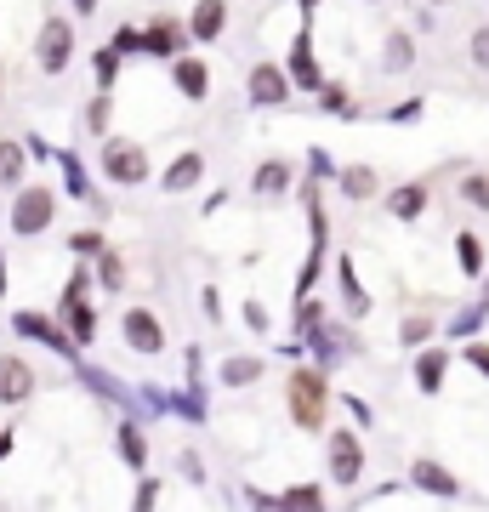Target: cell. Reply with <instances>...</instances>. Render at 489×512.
<instances>
[{
  "label": "cell",
  "instance_id": "obj_1",
  "mask_svg": "<svg viewBox=\"0 0 489 512\" xmlns=\"http://www.w3.org/2000/svg\"><path fill=\"white\" fill-rule=\"evenodd\" d=\"M52 211H57V194L52 188H40V183H29V188H18V200H12V234H46L52 228Z\"/></svg>",
  "mask_w": 489,
  "mask_h": 512
},
{
  "label": "cell",
  "instance_id": "obj_2",
  "mask_svg": "<svg viewBox=\"0 0 489 512\" xmlns=\"http://www.w3.org/2000/svg\"><path fill=\"white\" fill-rule=\"evenodd\" d=\"M290 416H296V427H308V433L325 427V382H319V370H296L290 376Z\"/></svg>",
  "mask_w": 489,
  "mask_h": 512
},
{
  "label": "cell",
  "instance_id": "obj_3",
  "mask_svg": "<svg viewBox=\"0 0 489 512\" xmlns=\"http://www.w3.org/2000/svg\"><path fill=\"white\" fill-rule=\"evenodd\" d=\"M103 177L120 183V188L148 183V154L137 143H109V148H103Z\"/></svg>",
  "mask_w": 489,
  "mask_h": 512
},
{
  "label": "cell",
  "instance_id": "obj_4",
  "mask_svg": "<svg viewBox=\"0 0 489 512\" xmlns=\"http://www.w3.org/2000/svg\"><path fill=\"white\" fill-rule=\"evenodd\" d=\"M120 336H126V348L143 353V359H160L165 353V325L148 308H131L126 319H120Z\"/></svg>",
  "mask_w": 489,
  "mask_h": 512
},
{
  "label": "cell",
  "instance_id": "obj_5",
  "mask_svg": "<svg viewBox=\"0 0 489 512\" xmlns=\"http://www.w3.org/2000/svg\"><path fill=\"white\" fill-rule=\"evenodd\" d=\"M74 57V23L63 18H46V29H40V46H35V63L46 74H63Z\"/></svg>",
  "mask_w": 489,
  "mask_h": 512
},
{
  "label": "cell",
  "instance_id": "obj_6",
  "mask_svg": "<svg viewBox=\"0 0 489 512\" xmlns=\"http://www.w3.org/2000/svg\"><path fill=\"white\" fill-rule=\"evenodd\" d=\"M12 325H18V336H35V342H46V348H57L63 353V359H69L74 370H80V342H74V336H63V325H52V319H46V313H35V308H23V313H12Z\"/></svg>",
  "mask_w": 489,
  "mask_h": 512
},
{
  "label": "cell",
  "instance_id": "obj_7",
  "mask_svg": "<svg viewBox=\"0 0 489 512\" xmlns=\"http://www.w3.org/2000/svg\"><path fill=\"white\" fill-rule=\"evenodd\" d=\"M359 473H364V450H359V439L353 433H330V478L336 484H359Z\"/></svg>",
  "mask_w": 489,
  "mask_h": 512
},
{
  "label": "cell",
  "instance_id": "obj_8",
  "mask_svg": "<svg viewBox=\"0 0 489 512\" xmlns=\"http://www.w3.org/2000/svg\"><path fill=\"white\" fill-rule=\"evenodd\" d=\"M290 97V74L273 69V63H256L251 69V103L256 109H273V103H285Z\"/></svg>",
  "mask_w": 489,
  "mask_h": 512
},
{
  "label": "cell",
  "instance_id": "obj_9",
  "mask_svg": "<svg viewBox=\"0 0 489 512\" xmlns=\"http://www.w3.org/2000/svg\"><path fill=\"white\" fill-rule=\"evenodd\" d=\"M200 183H205V154H177L160 177L165 194H188V188H200Z\"/></svg>",
  "mask_w": 489,
  "mask_h": 512
},
{
  "label": "cell",
  "instance_id": "obj_10",
  "mask_svg": "<svg viewBox=\"0 0 489 512\" xmlns=\"http://www.w3.org/2000/svg\"><path fill=\"white\" fill-rule=\"evenodd\" d=\"M35 393V370L23 359H0V404H23Z\"/></svg>",
  "mask_w": 489,
  "mask_h": 512
},
{
  "label": "cell",
  "instance_id": "obj_11",
  "mask_svg": "<svg viewBox=\"0 0 489 512\" xmlns=\"http://www.w3.org/2000/svg\"><path fill=\"white\" fill-rule=\"evenodd\" d=\"M410 484H421V490L444 495V501H455V495H461V484H455L450 467H438V461H427V456H421L416 467H410Z\"/></svg>",
  "mask_w": 489,
  "mask_h": 512
},
{
  "label": "cell",
  "instance_id": "obj_12",
  "mask_svg": "<svg viewBox=\"0 0 489 512\" xmlns=\"http://www.w3.org/2000/svg\"><path fill=\"white\" fill-rule=\"evenodd\" d=\"M222 23H228V6H222V0H200L194 18H188V35L200 40V46H211V40L222 35Z\"/></svg>",
  "mask_w": 489,
  "mask_h": 512
},
{
  "label": "cell",
  "instance_id": "obj_13",
  "mask_svg": "<svg viewBox=\"0 0 489 512\" xmlns=\"http://www.w3.org/2000/svg\"><path fill=\"white\" fill-rule=\"evenodd\" d=\"M171 80H177V92H182V97H194V103H200V97L211 92V69H205L200 57H177Z\"/></svg>",
  "mask_w": 489,
  "mask_h": 512
},
{
  "label": "cell",
  "instance_id": "obj_14",
  "mask_svg": "<svg viewBox=\"0 0 489 512\" xmlns=\"http://www.w3.org/2000/svg\"><path fill=\"white\" fill-rule=\"evenodd\" d=\"M387 211H393L399 222H416L421 211H427V183H404V188H393V194H387Z\"/></svg>",
  "mask_w": 489,
  "mask_h": 512
},
{
  "label": "cell",
  "instance_id": "obj_15",
  "mask_svg": "<svg viewBox=\"0 0 489 512\" xmlns=\"http://www.w3.org/2000/svg\"><path fill=\"white\" fill-rule=\"evenodd\" d=\"M444 370H450V353H438V348L416 353V387L421 393H438V387H444Z\"/></svg>",
  "mask_w": 489,
  "mask_h": 512
},
{
  "label": "cell",
  "instance_id": "obj_16",
  "mask_svg": "<svg viewBox=\"0 0 489 512\" xmlns=\"http://www.w3.org/2000/svg\"><path fill=\"white\" fill-rule=\"evenodd\" d=\"M256 194H262V200H279V194H285L290 188V165L285 160H268V165H256Z\"/></svg>",
  "mask_w": 489,
  "mask_h": 512
},
{
  "label": "cell",
  "instance_id": "obj_17",
  "mask_svg": "<svg viewBox=\"0 0 489 512\" xmlns=\"http://www.w3.org/2000/svg\"><path fill=\"white\" fill-rule=\"evenodd\" d=\"M308 46H313L308 35L290 40V74H296V86H308V92H313V86H319V69H313V52H308Z\"/></svg>",
  "mask_w": 489,
  "mask_h": 512
},
{
  "label": "cell",
  "instance_id": "obj_18",
  "mask_svg": "<svg viewBox=\"0 0 489 512\" xmlns=\"http://www.w3.org/2000/svg\"><path fill=\"white\" fill-rule=\"evenodd\" d=\"M63 302H69V336H74V342H80V348L97 342V313H91L80 296H63Z\"/></svg>",
  "mask_w": 489,
  "mask_h": 512
},
{
  "label": "cell",
  "instance_id": "obj_19",
  "mask_svg": "<svg viewBox=\"0 0 489 512\" xmlns=\"http://www.w3.org/2000/svg\"><path fill=\"white\" fill-rule=\"evenodd\" d=\"M143 52L148 57H171V52H177V23H171V18L148 23V29H143Z\"/></svg>",
  "mask_w": 489,
  "mask_h": 512
},
{
  "label": "cell",
  "instance_id": "obj_20",
  "mask_svg": "<svg viewBox=\"0 0 489 512\" xmlns=\"http://www.w3.org/2000/svg\"><path fill=\"white\" fill-rule=\"evenodd\" d=\"M416 63V46H410V35H387V52H381V69L387 74H404Z\"/></svg>",
  "mask_w": 489,
  "mask_h": 512
},
{
  "label": "cell",
  "instance_id": "obj_21",
  "mask_svg": "<svg viewBox=\"0 0 489 512\" xmlns=\"http://www.w3.org/2000/svg\"><path fill=\"white\" fill-rule=\"evenodd\" d=\"M342 194L347 200H370V194H376V171H370V165H347L342 171Z\"/></svg>",
  "mask_w": 489,
  "mask_h": 512
},
{
  "label": "cell",
  "instance_id": "obj_22",
  "mask_svg": "<svg viewBox=\"0 0 489 512\" xmlns=\"http://www.w3.org/2000/svg\"><path fill=\"white\" fill-rule=\"evenodd\" d=\"M23 171H29V154H23L18 143H0V183L18 188V183H23Z\"/></svg>",
  "mask_w": 489,
  "mask_h": 512
},
{
  "label": "cell",
  "instance_id": "obj_23",
  "mask_svg": "<svg viewBox=\"0 0 489 512\" xmlns=\"http://www.w3.org/2000/svg\"><path fill=\"white\" fill-rule=\"evenodd\" d=\"M455 256H461V274H484V245H478V234H455Z\"/></svg>",
  "mask_w": 489,
  "mask_h": 512
},
{
  "label": "cell",
  "instance_id": "obj_24",
  "mask_svg": "<svg viewBox=\"0 0 489 512\" xmlns=\"http://www.w3.org/2000/svg\"><path fill=\"white\" fill-rule=\"evenodd\" d=\"M120 461H126V467H137V473L148 467V444H143V433H137V427H120Z\"/></svg>",
  "mask_w": 489,
  "mask_h": 512
},
{
  "label": "cell",
  "instance_id": "obj_25",
  "mask_svg": "<svg viewBox=\"0 0 489 512\" xmlns=\"http://www.w3.org/2000/svg\"><path fill=\"white\" fill-rule=\"evenodd\" d=\"M256 376H262V359H228V365H222V382L228 387H251Z\"/></svg>",
  "mask_w": 489,
  "mask_h": 512
},
{
  "label": "cell",
  "instance_id": "obj_26",
  "mask_svg": "<svg viewBox=\"0 0 489 512\" xmlns=\"http://www.w3.org/2000/svg\"><path fill=\"white\" fill-rule=\"evenodd\" d=\"M433 319H421V313H410V319H404V325H399V342H404V348H421V342H433Z\"/></svg>",
  "mask_w": 489,
  "mask_h": 512
},
{
  "label": "cell",
  "instance_id": "obj_27",
  "mask_svg": "<svg viewBox=\"0 0 489 512\" xmlns=\"http://www.w3.org/2000/svg\"><path fill=\"white\" fill-rule=\"evenodd\" d=\"M336 274H342V291H347V313H353V319H359L364 308H370V302H364V291H359V279H353V262H336Z\"/></svg>",
  "mask_w": 489,
  "mask_h": 512
},
{
  "label": "cell",
  "instance_id": "obj_28",
  "mask_svg": "<svg viewBox=\"0 0 489 512\" xmlns=\"http://www.w3.org/2000/svg\"><path fill=\"white\" fill-rule=\"evenodd\" d=\"M285 501H290V512H325V490L319 484H296Z\"/></svg>",
  "mask_w": 489,
  "mask_h": 512
},
{
  "label": "cell",
  "instance_id": "obj_29",
  "mask_svg": "<svg viewBox=\"0 0 489 512\" xmlns=\"http://www.w3.org/2000/svg\"><path fill=\"white\" fill-rule=\"evenodd\" d=\"M484 313H489V302H472L467 313H455V319H450V336H478V325H484Z\"/></svg>",
  "mask_w": 489,
  "mask_h": 512
},
{
  "label": "cell",
  "instance_id": "obj_30",
  "mask_svg": "<svg viewBox=\"0 0 489 512\" xmlns=\"http://www.w3.org/2000/svg\"><path fill=\"white\" fill-rule=\"evenodd\" d=\"M461 200H467L472 211H489V177H478V171L461 177Z\"/></svg>",
  "mask_w": 489,
  "mask_h": 512
},
{
  "label": "cell",
  "instance_id": "obj_31",
  "mask_svg": "<svg viewBox=\"0 0 489 512\" xmlns=\"http://www.w3.org/2000/svg\"><path fill=\"white\" fill-rule=\"evenodd\" d=\"M97 285H109V291H120V285H126V268H120V256H114V251L97 256Z\"/></svg>",
  "mask_w": 489,
  "mask_h": 512
},
{
  "label": "cell",
  "instance_id": "obj_32",
  "mask_svg": "<svg viewBox=\"0 0 489 512\" xmlns=\"http://www.w3.org/2000/svg\"><path fill=\"white\" fill-rule=\"evenodd\" d=\"M171 410L188 421H205V393H171Z\"/></svg>",
  "mask_w": 489,
  "mask_h": 512
},
{
  "label": "cell",
  "instance_id": "obj_33",
  "mask_svg": "<svg viewBox=\"0 0 489 512\" xmlns=\"http://www.w3.org/2000/svg\"><path fill=\"white\" fill-rule=\"evenodd\" d=\"M154 501H160V478H143V484H137V501H131V512H154Z\"/></svg>",
  "mask_w": 489,
  "mask_h": 512
},
{
  "label": "cell",
  "instance_id": "obj_34",
  "mask_svg": "<svg viewBox=\"0 0 489 512\" xmlns=\"http://www.w3.org/2000/svg\"><path fill=\"white\" fill-rule=\"evenodd\" d=\"M63 177H69V194H74V200H86V183H80V160H74V154H63Z\"/></svg>",
  "mask_w": 489,
  "mask_h": 512
},
{
  "label": "cell",
  "instance_id": "obj_35",
  "mask_svg": "<svg viewBox=\"0 0 489 512\" xmlns=\"http://www.w3.org/2000/svg\"><path fill=\"white\" fill-rule=\"evenodd\" d=\"M114 74H120V52H97V80L114 86Z\"/></svg>",
  "mask_w": 489,
  "mask_h": 512
},
{
  "label": "cell",
  "instance_id": "obj_36",
  "mask_svg": "<svg viewBox=\"0 0 489 512\" xmlns=\"http://www.w3.org/2000/svg\"><path fill=\"white\" fill-rule=\"evenodd\" d=\"M467 365H472V370H478V376L489 382V348H484V342H467Z\"/></svg>",
  "mask_w": 489,
  "mask_h": 512
},
{
  "label": "cell",
  "instance_id": "obj_37",
  "mask_svg": "<svg viewBox=\"0 0 489 512\" xmlns=\"http://www.w3.org/2000/svg\"><path fill=\"white\" fill-rule=\"evenodd\" d=\"M103 126H109V92L91 103V131H103Z\"/></svg>",
  "mask_w": 489,
  "mask_h": 512
},
{
  "label": "cell",
  "instance_id": "obj_38",
  "mask_svg": "<svg viewBox=\"0 0 489 512\" xmlns=\"http://www.w3.org/2000/svg\"><path fill=\"white\" fill-rule=\"evenodd\" d=\"M245 325H251V330H268V313H262V302H245Z\"/></svg>",
  "mask_w": 489,
  "mask_h": 512
},
{
  "label": "cell",
  "instance_id": "obj_39",
  "mask_svg": "<svg viewBox=\"0 0 489 512\" xmlns=\"http://www.w3.org/2000/svg\"><path fill=\"white\" fill-rule=\"evenodd\" d=\"M472 57L489 69V29H478V35H472Z\"/></svg>",
  "mask_w": 489,
  "mask_h": 512
},
{
  "label": "cell",
  "instance_id": "obj_40",
  "mask_svg": "<svg viewBox=\"0 0 489 512\" xmlns=\"http://www.w3.org/2000/svg\"><path fill=\"white\" fill-rule=\"evenodd\" d=\"M182 478H194V484H205V467H200V456H182Z\"/></svg>",
  "mask_w": 489,
  "mask_h": 512
},
{
  "label": "cell",
  "instance_id": "obj_41",
  "mask_svg": "<svg viewBox=\"0 0 489 512\" xmlns=\"http://www.w3.org/2000/svg\"><path fill=\"white\" fill-rule=\"evenodd\" d=\"M325 109H330V114H347V97H342V86H330V92H325Z\"/></svg>",
  "mask_w": 489,
  "mask_h": 512
},
{
  "label": "cell",
  "instance_id": "obj_42",
  "mask_svg": "<svg viewBox=\"0 0 489 512\" xmlns=\"http://www.w3.org/2000/svg\"><path fill=\"white\" fill-rule=\"evenodd\" d=\"M74 251H103V234H74Z\"/></svg>",
  "mask_w": 489,
  "mask_h": 512
},
{
  "label": "cell",
  "instance_id": "obj_43",
  "mask_svg": "<svg viewBox=\"0 0 489 512\" xmlns=\"http://www.w3.org/2000/svg\"><path fill=\"white\" fill-rule=\"evenodd\" d=\"M74 12H80V18H91V12H97V0H74Z\"/></svg>",
  "mask_w": 489,
  "mask_h": 512
},
{
  "label": "cell",
  "instance_id": "obj_44",
  "mask_svg": "<svg viewBox=\"0 0 489 512\" xmlns=\"http://www.w3.org/2000/svg\"><path fill=\"white\" fill-rule=\"evenodd\" d=\"M12 456V433H0V461Z\"/></svg>",
  "mask_w": 489,
  "mask_h": 512
},
{
  "label": "cell",
  "instance_id": "obj_45",
  "mask_svg": "<svg viewBox=\"0 0 489 512\" xmlns=\"http://www.w3.org/2000/svg\"><path fill=\"white\" fill-rule=\"evenodd\" d=\"M296 6H302V12H313V6H319V0H296Z\"/></svg>",
  "mask_w": 489,
  "mask_h": 512
},
{
  "label": "cell",
  "instance_id": "obj_46",
  "mask_svg": "<svg viewBox=\"0 0 489 512\" xmlns=\"http://www.w3.org/2000/svg\"><path fill=\"white\" fill-rule=\"evenodd\" d=\"M0 291H6V268H0Z\"/></svg>",
  "mask_w": 489,
  "mask_h": 512
},
{
  "label": "cell",
  "instance_id": "obj_47",
  "mask_svg": "<svg viewBox=\"0 0 489 512\" xmlns=\"http://www.w3.org/2000/svg\"><path fill=\"white\" fill-rule=\"evenodd\" d=\"M370 6H376V0H370Z\"/></svg>",
  "mask_w": 489,
  "mask_h": 512
}]
</instances>
